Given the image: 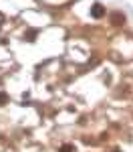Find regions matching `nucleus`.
I'll use <instances>...</instances> for the list:
<instances>
[{"label": "nucleus", "mask_w": 133, "mask_h": 152, "mask_svg": "<svg viewBox=\"0 0 133 152\" xmlns=\"http://www.w3.org/2000/svg\"><path fill=\"white\" fill-rule=\"evenodd\" d=\"M91 14H93V16H95V18H101V16H103V14H105V8H103V6H101V4H95V6H93V8H91Z\"/></svg>", "instance_id": "nucleus-2"}, {"label": "nucleus", "mask_w": 133, "mask_h": 152, "mask_svg": "<svg viewBox=\"0 0 133 152\" xmlns=\"http://www.w3.org/2000/svg\"><path fill=\"white\" fill-rule=\"evenodd\" d=\"M6 104H8V95L4 91H0V105H6Z\"/></svg>", "instance_id": "nucleus-4"}, {"label": "nucleus", "mask_w": 133, "mask_h": 152, "mask_svg": "<svg viewBox=\"0 0 133 152\" xmlns=\"http://www.w3.org/2000/svg\"><path fill=\"white\" fill-rule=\"evenodd\" d=\"M113 152H121V150H113Z\"/></svg>", "instance_id": "nucleus-6"}, {"label": "nucleus", "mask_w": 133, "mask_h": 152, "mask_svg": "<svg viewBox=\"0 0 133 152\" xmlns=\"http://www.w3.org/2000/svg\"><path fill=\"white\" fill-rule=\"evenodd\" d=\"M59 152H77V148H75L73 144H63L59 148Z\"/></svg>", "instance_id": "nucleus-3"}, {"label": "nucleus", "mask_w": 133, "mask_h": 152, "mask_svg": "<svg viewBox=\"0 0 133 152\" xmlns=\"http://www.w3.org/2000/svg\"><path fill=\"white\" fill-rule=\"evenodd\" d=\"M111 23L119 26V24H123V23H125V16H123L121 12H113V14H111Z\"/></svg>", "instance_id": "nucleus-1"}, {"label": "nucleus", "mask_w": 133, "mask_h": 152, "mask_svg": "<svg viewBox=\"0 0 133 152\" xmlns=\"http://www.w3.org/2000/svg\"><path fill=\"white\" fill-rule=\"evenodd\" d=\"M35 35H36L35 31H30L28 35H24V37H26V41H35Z\"/></svg>", "instance_id": "nucleus-5"}]
</instances>
